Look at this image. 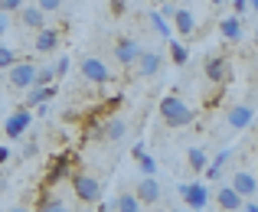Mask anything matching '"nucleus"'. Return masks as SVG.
<instances>
[{
  "instance_id": "obj_1",
  "label": "nucleus",
  "mask_w": 258,
  "mask_h": 212,
  "mask_svg": "<svg viewBox=\"0 0 258 212\" xmlns=\"http://www.w3.org/2000/svg\"><path fill=\"white\" fill-rule=\"evenodd\" d=\"M193 118H196V111L183 98H176V95L160 98V121L167 127H186V124H193Z\"/></svg>"
},
{
  "instance_id": "obj_21",
  "label": "nucleus",
  "mask_w": 258,
  "mask_h": 212,
  "mask_svg": "<svg viewBox=\"0 0 258 212\" xmlns=\"http://www.w3.org/2000/svg\"><path fill=\"white\" fill-rule=\"evenodd\" d=\"M229 160H232V150H222V154L216 157V160H209V163H206V170H203V176H206V180H219Z\"/></svg>"
},
{
  "instance_id": "obj_39",
  "label": "nucleus",
  "mask_w": 258,
  "mask_h": 212,
  "mask_svg": "<svg viewBox=\"0 0 258 212\" xmlns=\"http://www.w3.org/2000/svg\"><path fill=\"white\" fill-rule=\"evenodd\" d=\"M111 209H114V202H101V209H98V212H111Z\"/></svg>"
},
{
  "instance_id": "obj_17",
  "label": "nucleus",
  "mask_w": 258,
  "mask_h": 212,
  "mask_svg": "<svg viewBox=\"0 0 258 212\" xmlns=\"http://www.w3.org/2000/svg\"><path fill=\"white\" fill-rule=\"evenodd\" d=\"M219 33H222V39H229V43H239L242 36H245V23H242V17H226L219 23Z\"/></svg>"
},
{
  "instance_id": "obj_23",
  "label": "nucleus",
  "mask_w": 258,
  "mask_h": 212,
  "mask_svg": "<svg viewBox=\"0 0 258 212\" xmlns=\"http://www.w3.org/2000/svg\"><path fill=\"white\" fill-rule=\"evenodd\" d=\"M114 212H141V202L134 193H121L118 199H114Z\"/></svg>"
},
{
  "instance_id": "obj_8",
  "label": "nucleus",
  "mask_w": 258,
  "mask_h": 212,
  "mask_svg": "<svg viewBox=\"0 0 258 212\" xmlns=\"http://www.w3.org/2000/svg\"><path fill=\"white\" fill-rule=\"evenodd\" d=\"M59 43H62V33H59L56 26H43V30H36L33 49H36V52H43V56H52V52L59 49Z\"/></svg>"
},
{
  "instance_id": "obj_32",
  "label": "nucleus",
  "mask_w": 258,
  "mask_h": 212,
  "mask_svg": "<svg viewBox=\"0 0 258 212\" xmlns=\"http://www.w3.org/2000/svg\"><path fill=\"white\" fill-rule=\"evenodd\" d=\"M36 7H39L43 13H56L59 7H62V0H36Z\"/></svg>"
},
{
  "instance_id": "obj_14",
  "label": "nucleus",
  "mask_w": 258,
  "mask_h": 212,
  "mask_svg": "<svg viewBox=\"0 0 258 212\" xmlns=\"http://www.w3.org/2000/svg\"><path fill=\"white\" fill-rule=\"evenodd\" d=\"M17 17H20V23H23L26 30H33V33H36V30H43V26H46V13L39 10L36 4H23V7L17 10Z\"/></svg>"
},
{
  "instance_id": "obj_28",
  "label": "nucleus",
  "mask_w": 258,
  "mask_h": 212,
  "mask_svg": "<svg viewBox=\"0 0 258 212\" xmlns=\"http://www.w3.org/2000/svg\"><path fill=\"white\" fill-rule=\"evenodd\" d=\"M17 59H20V56L10 49V46H4V43H0V69H10V65L17 62Z\"/></svg>"
},
{
  "instance_id": "obj_35",
  "label": "nucleus",
  "mask_w": 258,
  "mask_h": 212,
  "mask_svg": "<svg viewBox=\"0 0 258 212\" xmlns=\"http://www.w3.org/2000/svg\"><path fill=\"white\" fill-rule=\"evenodd\" d=\"M157 13H160V17H167V20H170L173 13H176V7H173V4H160V10H157Z\"/></svg>"
},
{
  "instance_id": "obj_10",
  "label": "nucleus",
  "mask_w": 258,
  "mask_h": 212,
  "mask_svg": "<svg viewBox=\"0 0 258 212\" xmlns=\"http://www.w3.org/2000/svg\"><path fill=\"white\" fill-rule=\"evenodd\" d=\"M252 121H255V105L252 101L232 105V111H229V127H232V131H248Z\"/></svg>"
},
{
  "instance_id": "obj_34",
  "label": "nucleus",
  "mask_w": 258,
  "mask_h": 212,
  "mask_svg": "<svg viewBox=\"0 0 258 212\" xmlns=\"http://www.w3.org/2000/svg\"><path fill=\"white\" fill-rule=\"evenodd\" d=\"M36 154H39V144L36 140H26L23 144V157H36Z\"/></svg>"
},
{
  "instance_id": "obj_25",
  "label": "nucleus",
  "mask_w": 258,
  "mask_h": 212,
  "mask_svg": "<svg viewBox=\"0 0 258 212\" xmlns=\"http://www.w3.org/2000/svg\"><path fill=\"white\" fill-rule=\"evenodd\" d=\"M151 26H154V33H160L164 39H170V36H173V30H170V20H167V17H160L157 10H151Z\"/></svg>"
},
{
  "instance_id": "obj_4",
  "label": "nucleus",
  "mask_w": 258,
  "mask_h": 212,
  "mask_svg": "<svg viewBox=\"0 0 258 212\" xmlns=\"http://www.w3.org/2000/svg\"><path fill=\"white\" fill-rule=\"evenodd\" d=\"M203 72H206V79L216 82V85H222V82L232 79V65H229L226 56H206V62H203Z\"/></svg>"
},
{
  "instance_id": "obj_3",
  "label": "nucleus",
  "mask_w": 258,
  "mask_h": 212,
  "mask_svg": "<svg viewBox=\"0 0 258 212\" xmlns=\"http://www.w3.org/2000/svg\"><path fill=\"white\" fill-rule=\"evenodd\" d=\"M72 193L79 202H101V183L88 173H72Z\"/></svg>"
},
{
  "instance_id": "obj_33",
  "label": "nucleus",
  "mask_w": 258,
  "mask_h": 212,
  "mask_svg": "<svg viewBox=\"0 0 258 212\" xmlns=\"http://www.w3.org/2000/svg\"><path fill=\"white\" fill-rule=\"evenodd\" d=\"M229 4H232V13H235V17H242V13L252 10V7H248V0H229Z\"/></svg>"
},
{
  "instance_id": "obj_18",
  "label": "nucleus",
  "mask_w": 258,
  "mask_h": 212,
  "mask_svg": "<svg viewBox=\"0 0 258 212\" xmlns=\"http://www.w3.org/2000/svg\"><path fill=\"white\" fill-rule=\"evenodd\" d=\"M216 202H219V209H222V212H239L242 196L235 193L232 186H219V189H216Z\"/></svg>"
},
{
  "instance_id": "obj_15",
  "label": "nucleus",
  "mask_w": 258,
  "mask_h": 212,
  "mask_svg": "<svg viewBox=\"0 0 258 212\" xmlns=\"http://www.w3.org/2000/svg\"><path fill=\"white\" fill-rule=\"evenodd\" d=\"M170 30H176L183 39H189L196 33V17L189 10H183V7H176V13L170 17Z\"/></svg>"
},
{
  "instance_id": "obj_30",
  "label": "nucleus",
  "mask_w": 258,
  "mask_h": 212,
  "mask_svg": "<svg viewBox=\"0 0 258 212\" xmlns=\"http://www.w3.org/2000/svg\"><path fill=\"white\" fill-rule=\"evenodd\" d=\"M69 56H59V62L52 65V72H56V79H66V72H69Z\"/></svg>"
},
{
  "instance_id": "obj_12",
  "label": "nucleus",
  "mask_w": 258,
  "mask_h": 212,
  "mask_svg": "<svg viewBox=\"0 0 258 212\" xmlns=\"http://www.w3.org/2000/svg\"><path fill=\"white\" fill-rule=\"evenodd\" d=\"M138 52H141L138 39H131V36H121V39H114V62H118V65H134Z\"/></svg>"
},
{
  "instance_id": "obj_26",
  "label": "nucleus",
  "mask_w": 258,
  "mask_h": 212,
  "mask_svg": "<svg viewBox=\"0 0 258 212\" xmlns=\"http://www.w3.org/2000/svg\"><path fill=\"white\" fill-rule=\"evenodd\" d=\"M138 167H141V173H144V176H154V173H157V160H154V157H147V150L138 157Z\"/></svg>"
},
{
  "instance_id": "obj_11",
  "label": "nucleus",
  "mask_w": 258,
  "mask_h": 212,
  "mask_svg": "<svg viewBox=\"0 0 258 212\" xmlns=\"http://www.w3.org/2000/svg\"><path fill=\"white\" fill-rule=\"evenodd\" d=\"M180 196L186 199V209H206L209 189L203 183H180Z\"/></svg>"
},
{
  "instance_id": "obj_2",
  "label": "nucleus",
  "mask_w": 258,
  "mask_h": 212,
  "mask_svg": "<svg viewBox=\"0 0 258 212\" xmlns=\"http://www.w3.org/2000/svg\"><path fill=\"white\" fill-rule=\"evenodd\" d=\"M33 79H36V65H33L30 59H17V62L7 69V82H10V88H17V92H26V88L33 85Z\"/></svg>"
},
{
  "instance_id": "obj_5",
  "label": "nucleus",
  "mask_w": 258,
  "mask_h": 212,
  "mask_svg": "<svg viewBox=\"0 0 258 212\" xmlns=\"http://www.w3.org/2000/svg\"><path fill=\"white\" fill-rule=\"evenodd\" d=\"M134 196H138L141 206H154V202H160V180H157V176H141V180L134 183Z\"/></svg>"
},
{
  "instance_id": "obj_44",
  "label": "nucleus",
  "mask_w": 258,
  "mask_h": 212,
  "mask_svg": "<svg viewBox=\"0 0 258 212\" xmlns=\"http://www.w3.org/2000/svg\"><path fill=\"white\" fill-rule=\"evenodd\" d=\"M186 4H189V0H186Z\"/></svg>"
},
{
  "instance_id": "obj_27",
  "label": "nucleus",
  "mask_w": 258,
  "mask_h": 212,
  "mask_svg": "<svg viewBox=\"0 0 258 212\" xmlns=\"http://www.w3.org/2000/svg\"><path fill=\"white\" fill-rule=\"evenodd\" d=\"M56 82V72H52V65H43V69H36V79H33V85H52Z\"/></svg>"
},
{
  "instance_id": "obj_13",
  "label": "nucleus",
  "mask_w": 258,
  "mask_h": 212,
  "mask_svg": "<svg viewBox=\"0 0 258 212\" xmlns=\"http://www.w3.org/2000/svg\"><path fill=\"white\" fill-rule=\"evenodd\" d=\"M229 186H232L242 199H255V193H258V180H255L252 170H239V173L232 176V183H229Z\"/></svg>"
},
{
  "instance_id": "obj_31",
  "label": "nucleus",
  "mask_w": 258,
  "mask_h": 212,
  "mask_svg": "<svg viewBox=\"0 0 258 212\" xmlns=\"http://www.w3.org/2000/svg\"><path fill=\"white\" fill-rule=\"evenodd\" d=\"M23 4H26V0H0V10H4V13H10V17H13V13H17Z\"/></svg>"
},
{
  "instance_id": "obj_43",
  "label": "nucleus",
  "mask_w": 258,
  "mask_h": 212,
  "mask_svg": "<svg viewBox=\"0 0 258 212\" xmlns=\"http://www.w3.org/2000/svg\"><path fill=\"white\" fill-rule=\"evenodd\" d=\"M193 212H206V209H193Z\"/></svg>"
},
{
  "instance_id": "obj_19",
  "label": "nucleus",
  "mask_w": 258,
  "mask_h": 212,
  "mask_svg": "<svg viewBox=\"0 0 258 212\" xmlns=\"http://www.w3.org/2000/svg\"><path fill=\"white\" fill-rule=\"evenodd\" d=\"M56 98V85H30L26 88V105H46V101Z\"/></svg>"
},
{
  "instance_id": "obj_16",
  "label": "nucleus",
  "mask_w": 258,
  "mask_h": 212,
  "mask_svg": "<svg viewBox=\"0 0 258 212\" xmlns=\"http://www.w3.org/2000/svg\"><path fill=\"white\" fill-rule=\"evenodd\" d=\"M124 137H127V121L124 118H108L105 124H101V140L118 144V140H124Z\"/></svg>"
},
{
  "instance_id": "obj_22",
  "label": "nucleus",
  "mask_w": 258,
  "mask_h": 212,
  "mask_svg": "<svg viewBox=\"0 0 258 212\" xmlns=\"http://www.w3.org/2000/svg\"><path fill=\"white\" fill-rule=\"evenodd\" d=\"M186 163H189V170H193V173H203V170H206V163H209V154L203 147H189L186 150Z\"/></svg>"
},
{
  "instance_id": "obj_6",
  "label": "nucleus",
  "mask_w": 258,
  "mask_h": 212,
  "mask_svg": "<svg viewBox=\"0 0 258 212\" xmlns=\"http://www.w3.org/2000/svg\"><path fill=\"white\" fill-rule=\"evenodd\" d=\"M79 69H82V79H85V82H92V85H105V82L111 79V72H108V65L101 62L98 56H85Z\"/></svg>"
},
{
  "instance_id": "obj_9",
  "label": "nucleus",
  "mask_w": 258,
  "mask_h": 212,
  "mask_svg": "<svg viewBox=\"0 0 258 212\" xmlns=\"http://www.w3.org/2000/svg\"><path fill=\"white\" fill-rule=\"evenodd\" d=\"M30 121H33L30 108H20V111H13L10 118H7V124H4L7 137H10V140H20V137H23L26 131H30Z\"/></svg>"
},
{
  "instance_id": "obj_42",
  "label": "nucleus",
  "mask_w": 258,
  "mask_h": 212,
  "mask_svg": "<svg viewBox=\"0 0 258 212\" xmlns=\"http://www.w3.org/2000/svg\"><path fill=\"white\" fill-rule=\"evenodd\" d=\"M167 212H186V209H167Z\"/></svg>"
},
{
  "instance_id": "obj_38",
  "label": "nucleus",
  "mask_w": 258,
  "mask_h": 212,
  "mask_svg": "<svg viewBox=\"0 0 258 212\" xmlns=\"http://www.w3.org/2000/svg\"><path fill=\"white\" fill-rule=\"evenodd\" d=\"M7 160H10V147H4V144H0V167H4Z\"/></svg>"
},
{
  "instance_id": "obj_37",
  "label": "nucleus",
  "mask_w": 258,
  "mask_h": 212,
  "mask_svg": "<svg viewBox=\"0 0 258 212\" xmlns=\"http://www.w3.org/2000/svg\"><path fill=\"white\" fill-rule=\"evenodd\" d=\"M239 209H242V212H258V202H255V199H242Z\"/></svg>"
},
{
  "instance_id": "obj_41",
  "label": "nucleus",
  "mask_w": 258,
  "mask_h": 212,
  "mask_svg": "<svg viewBox=\"0 0 258 212\" xmlns=\"http://www.w3.org/2000/svg\"><path fill=\"white\" fill-rule=\"evenodd\" d=\"M10 212H26V206H13V209H10Z\"/></svg>"
},
{
  "instance_id": "obj_7",
  "label": "nucleus",
  "mask_w": 258,
  "mask_h": 212,
  "mask_svg": "<svg viewBox=\"0 0 258 212\" xmlns=\"http://www.w3.org/2000/svg\"><path fill=\"white\" fill-rule=\"evenodd\" d=\"M160 65H164V59H160V52H154V49H141L138 59H134V72H138L141 79H154V75L160 72Z\"/></svg>"
},
{
  "instance_id": "obj_40",
  "label": "nucleus",
  "mask_w": 258,
  "mask_h": 212,
  "mask_svg": "<svg viewBox=\"0 0 258 212\" xmlns=\"http://www.w3.org/2000/svg\"><path fill=\"white\" fill-rule=\"evenodd\" d=\"M209 4H213V7H222V4H229V0H209Z\"/></svg>"
},
{
  "instance_id": "obj_29",
  "label": "nucleus",
  "mask_w": 258,
  "mask_h": 212,
  "mask_svg": "<svg viewBox=\"0 0 258 212\" xmlns=\"http://www.w3.org/2000/svg\"><path fill=\"white\" fill-rule=\"evenodd\" d=\"M39 212H69V209H66L62 199H52V196H49V199H43V209H39Z\"/></svg>"
},
{
  "instance_id": "obj_20",
  "label": "nucleus",
  "mask_w": 258,
  "mask_h": 212,
  "mask_svg": "<svg viewBox=\"0 0 258 212\" xmlns=\"http://www.w3.org/2000/svg\"><path fill=\"white\" fill-rule=\"evenodd\" d=\"M69 163H72V154H59L56 160L49 163V170H46V183H49V186H52V183H59L66 173H69Z\"/></svg>"
},
{
  "instance_id": "obj_36",
  "label": "nucleus",
  "mask_w": 258,
  "mask_h": 212,
  "mask_svg": "<svg viewBox=\"0 0 258 212\" xmlns=\"http://www.w3.org/2000/svg\"><path fill=\"white\" fill-rule=\"evenodd\" d=\"M7 30H10V13H4V10H0V36H4Z\"/></svg>"
},
{
  "instance_id": "obj_24",
  "label": "nucleus",
  "mask_w": 258,
  "mask_h": 212,
  "mask_svg": "<svg viewBox=\"0 0 258 212\" xmlns=\"http://www.w3.org/2000/svg\"><path fill=\"white\" fill-rule=\"evenodd\" d=\"M167 43H170V56H173V62L176 65H186L189 62V49H186V46H183V39H167Z\"/></svg>"
}]
</instances>
